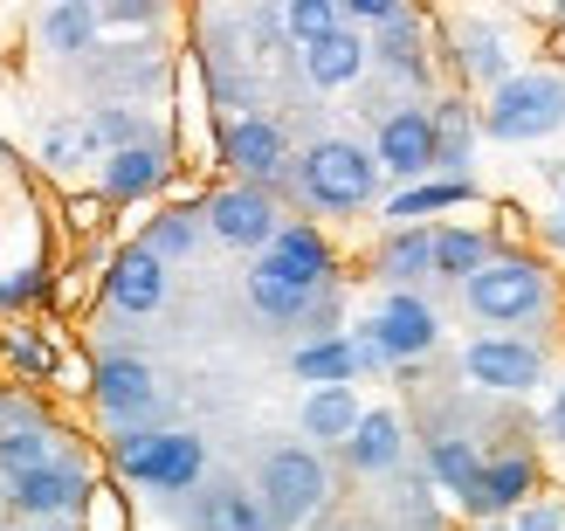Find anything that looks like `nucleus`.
<instances>
[{
    "label": "nucleus",
    "mask_w": 565,
    "mask_h": 531,
    "mask_svg": "<svg viewBox=\"0 0 565 531\" xmlns=\"http://www.w3.org/2000/svg\"><path fill=\"white\" fill-rule=\"evenodd\" d=\"M173 180V146L166 138H152V146H131V152H110L97 166V193L110 208H125V201H152V193Z\"/></svg>",
    "instance_id": "14"
},
{
    "label": "nucleus",
    "mask_w": 565,
    "mask_h": 531,
    "mask_svg": "<svg viewBox=\"0 0 565 531\" xmlns=\"http://www.w3.org/2000/svg\"><path fill=\"white\" fill-rule=\"evenodd\" d=\"M428 477L462 505V497L476 490V477H483V456H476V442H469V435H435V442H428Z\"/></svg>",
    "instance_id": "28"
},
{
    "label": "nucleus",
    "mask_w": 565,
    "mask_h": 531,
    "mask_svg": "<svg viewBox=\"0 0 565 531\" xmlns=\"http://www.w3.org/2000/svg\"><path fill=\"white\" fill-rule=\"evenodd\" d=\"M83 131H90V146L110 159V152H131V146H152V125L138 118L131 104H104V110H90L83 118Z\"/></svg>",
    "instance_id": "31"
},
{
    "label": "nucleus",
    "mask_w": 565,
    "mask_h": 531,
    "mask_svg": "<svg viewBox=\"0 0 565 531\" xmlns=\"http://www.w3.org/2000/svg\"><path fill=\"white\" fill-rule=\"evenodd\" d=\"M297 422H303V442H310V449H318V442H338V449H345L352 428L365 422V407H359L352 386H310L303 407H297Z\"/></svg>",
    "instance_id": "18"
},
{
    "label": "nucleus",
    "mask_w": 565,
    "mask_h": 531,
    "mask_svg": "<svg viewBox=\"0 0 565 531\" xmlns=\"http://www.w3.org/2000/svg\"><path fill=\"white\" fill-rule=\"evenodd\" d=\"M55 284H49V263H28L14 276H0V311H28V304H42Z\"/></svg>",
    "instance_id": "36"
},
{
    "label": "nucleus",
    "mask_w": 565,
    "mask_h": 531,
    "mask_svg": "<svg viewBox=\"0 0 565 531\" xmlns=\"http://www.w3.org/2000/svg\"><path fill=\"white\" fill-rule=\"evenodd\" d=\"M338 28H345V8H338V0H290V8H282V35L297 42V55H303L310 42L338 35Z\"/></svg>",
    "instance_id": "34"
},
{
    "label": "nucleus",
    "mask_w": 565,
    "mask_h": 531,
    "mask_svg": "<svg viewBox=\"0 0 565 531\" xmlns=\"http://www.w3.org/2000/svg\"><path fill=\"white\" fill-rule=\"evenodd\" d=\"M248 304H256L263 318H276V325H303L318 297L297 290V284H290V276H282L269 256H256V263H248Z\"/></svg>",
    "instance_id": "24"
},
{
    "label": "nucleus",
    "mask_w": 565,
    "mask_h": 531,
    "mask_svg": "<svg viewBox=\"0 0 565 531\" xmlns=\"http://www.w3.org/2000/svg\"><path fill=\"white\" fill-rule=\"evenodd\" d=\"M97 146H90V131L83 125H55L49 138H42V166H55V173H70V166H83Z\"/></svg>",
    "instance_id": "37"
},
{
    "label": "nucleus",
    "mask_w": 565,
    "mask_h": 531,
    "mask_svg": "<svg viewBox=\"0 0 565 531\" xmlns=\"http://www.w3.org/2000/svg\"><path fill=\"white\" fill-rule=\"evenodd\" d=\"M297 187L318 214H359L380 201V159L359 138H318L297 159Z\"/></svg>",
    "instance_id": "1"
},
{
    "label": "nucleus",
    "mask_w": 565,
    "mask_h": 531,
    "mask_svg": "<svg viewBox=\"0 0 565 531\" xmlns=\"http://www.w3.org/2000/svg\"><path fill=\"white\" fill-rule=\"evenodd\" d=\"M104 35V8L97 0H55V8L42 14V42L55 55H90Z\"/></svg>",
    "instance_id": "25"
},
{
    "label": "nucleus",
    "mask_w": 565,
    "mask_h": 531,
    "mask_svg": "<svg viewBox=\"0 0 565 531\" xmlns=\"http://www.w3.org/2000/svg\"><path fill=\"white\" fill-rule=\"evenodd\" d=\"M159 435H166V428H118V435H110V442H104L110 477L146 490V469H152V456H159Z\"/></svg>",
    "instance_id": "32"
},
{
    "label": "nucleus",
    "mask_w": 565,
    "mask_h": 531,
    "mask_svg": "<svg viewBox=\"0 0 565 531\" xmlns=\"http://www.w3.org/2000/svg\"><path fill=\"white\" fill-rule=\"evenodd\" d=\"M221 166H228L242 187H276L282 173H290V138H282L276 118L242 110V118L221 125Z\"/></svg>",
    "instance_id": "9"
},
{
    "label": "nucleus",
    "mask_w": 565,
    "mask_h": 531,
    "mask_svg": "<svg viewBox=\"0 0 565 531\" xmlns=\"http://www.w3.org/2000/svg\"><path fill=\"white\" fill-rule=\"evenodd\" d=\"M359 339V359L365 367H414V359H428L441 346V318L428 297L414 290H386L373 311H365V325L352 331Z\"/></svg>",
    "instance_id": "2"
},
{
    "label": "nucleus",
    "mask_w": 565,
    "mask_h": 531,
    "mask_svg": "<svg viewBox=\"0 0 565 531\" xmlns=\"http://www.w3.org/2000/svg\"><path fill=\"white\" fill-rule=\"evenodd\" d=\"M90 407L110 422V435H118V428H152V407H159L152 367L131 359V352H104L90 367Z\"/></svg>",
    "instance_id": "7"
},
{
    "label": "nucleus",
    "mask_w": 565,
    "mask_h": 531,
    "mask_svg": "<svg viewBox=\"0 0 565 531\" xmlns=\"http://www.w3.org/2000/svg\"><path fill=\"white\" fill-rule=\"evenodd\" d=\"M373 159H380V173H393L401 187L435 180V166H441V146H435V110H420V104L386 110L380 131H373Z\"/></svg>",
    "instance_id": "8"
},
{
    "label": "nucleus",
    "mask_w": 565,
    "mask_h": 531,
    "mask_svg": "<svg viewBox=\"0 0 565 531\" xmlns=\"http://www.w3.org/2000/svg\"><path fill=\"white\" fill-rule=\"evenodd\" d=\"M407 8H393V0H345V28L352 21H365V28H393Z\"/></svg>",
    "instance_id": "40"
},
{
    "label": "nucleus",
    "mask_w": 565,
    "mask_h": 531,
    "mask_svg": "<svg viewBox=\"0 0 565 531\" xmlns=\"http://www.w3.org/2000/svg\"><path fill=\"white\" fill-rule=\"evenodd\" d=\"M558 28H565V0H558Z\"/></svg>",
    "instance_id": "45"
},
{
    "label": "nucleus",
    "mask_w": 565,
    "mask_h": 531,
    "mask_svg": "<svg viewBox=\"0 0 565 531\" xmlns=\"http://www.w3.org/2000/svg\"><path fill=\"white\" fill-rule=\"evenodd\" d=\"M497 263V242L483 229H435V276H448V284H469L476 269H490Z\"/></svg>",
    "instance_id": "27"
},
{
    "label": "nucleus",
    "mask_w": 565,
    "mask_h": 531,
    "mask_svg": "<svg viewBox=\"0 0 565 531\" xmlns=\"http://www.w3.org/2000/svg\"><path fill=\"white\" fill-rule=\"evenodd\" d=\"M558 125H565V76L552 70H518L483 104V131L497 146H531V138H552Z\"/></svg>",
    "instance_id": "5"
},
{
    "label": "nucleus",
    "mask_w": 565,
    "mask_h": 531,
    "mask_svg": "<svg viewBox=\"0 0 565 531\" xmlns=\"http://www.w3.org/2000/svg\"><path fill=\"white\" fill-rule=\"evenodd\" d=\"M201 469H207V442L186 435V428H166V435H159V456H152V469H146V490L180 497V490L201 484Z\"/></svg>",
    "instance_id": "21"
},
{
    "label": "nucleus",
    "mask_w": 565,
    "mask_h": 531,
    "mask_svg": "<svg viewBox=\"0 0 565 531\" xmlns=\"http://www.w3.org/2000/svg\"><path fill=\"white\" fill-rule=\"evenodd\" d=\"M201 214H207V235L228 242V248H242L248 263H256L263 248L282 235V214H276V193H269V187L228 180V187H214L207 201H201Z\"/></svg>",
    "instance_id": "6"
},
{
    "label": "nucleus",
    "mask_w": 565,
    "mask_h": 531,
    "mask_svg": "<svg viewBox=\"0 0 565 531\" xmlns=\"http://www.w3.org/2000/svg\"><path fill=\"white\" fill-rule=\"evenodd\" d=\"M483 531H511V524H483Z\"/></svg>",
    "instance_id": "47"
},
{
    "label": "nucleus",
    "mask_w": 565,
    "mask_h": 531,
    "mask_svg": "<svg viewBox=\"0 0 565 531\" xmlns=\"http://www.w3.org/2000/svg\"><path fill=\"white\" fill-rule=\"evenodd\" d=\"M469 131H476V110L462 97H441L435 104V146H441V166H469Z\"/></svg>",
    "instance_id": "35"
},
{
    "label": "nucleus",
    "mask_w": 565,
    "mask_h": 531,
    "mask_svg": "<svg viewBox=\"0 0 565 531\" xmlns=\"http://www.w3.org/2000/svg\"><path fill=\"white\" fill-rule=\"evenodd\" d=\"M359 339H345V331H331V339H303L297 352H290V373L303 380V386H352L359 380Z\"/></svg>",
    "instance_id": "20"
},
{
    "label": "nucleus",
    "mask_w": 565,
    "mask_h": 531,
    "mask_svg": "<svg viewBox=\"0 0 565 531\" xmlns=\"http://www.w3.org/2000/svg\"><path fill=\"white\" fill-rule=\"evenodd\" d=\"M373 55L393 70V76H407V83H428V28H420L414 14H401L393 28H380V42Z\"/></svg>",
    "instance_id": "29"
},
{
    "label": "nucleus",
    "mask_w": 565,
    "mask_h": 531,
    "mask_svg": "<svg viewBox=\"0 0 565 531\" xmlns=\"http://www.w3.org/2000/svg\"><path fill=\"white\" fill-rule=\"evenodd\" d=\"M558 55H565V28H558Z\"/></svg>",
    "instance_id": "46"
},
{
    "label": "nucleus",
    "mask_w": 565,
    "mask_h": 531,
    "mask_svg": "<svg viewBox=\"0 0 565 531\" xmlns=\"http://www.w3.org/2000/svg\"><path fill=\"white\" fill-rule=\"evenodd\" d=\"M552 435L565 442V386H558V401H552Z\"/></svg>",
    "instance_id": "43"
},
{
    "label": "nucleus",
    "mask_w": 565,
    "mask_h": 531,
    "mask_svg": "<svg viewBox=\"0 0 565 531\" xmlns=\"http://www.w3.org/2000/svg\"><path fill=\"white\" fill-rule=\"evenodd\" d=\"M469 201H476V180H420V187H401L380 214H386V229H420L428 214L469 208Z\"/></svg>",
    "instance_id": "22"
},
{
    "label": "nucleus",
    "mask_w": 565,
    "mask_h": 531,
    "mask_svg": "<svg viewBox=\"0 0 565 531\" xmlns=\"http://www.w3.org/2000/svg\"><path fill=\"white\" fill-rule=\"evenodd\" d=\"M365 63H373V42H365L359 28H338V35L303 49V76L318 83V91H352V83L365 76Z\"/></svg>",
    "instance_id": "16"
},
{
    "label": "nucleus",
    "mask_w": 565,
    "mask_h": 531,
    "mask_svg": "<svg viewBox=\"0 0 565 531\" xmlns=\"http://www.w3.org/2000/svg\"><path fill=\"white\" fill-rule=\"evenodd\" d=\"M104 304L118 318H152L166 304V263L152 256L146 242H125L118 256L104 263Z\"/></svg>",
    "instance_id": "11"
},
{
    "label": "nucleus",
    "mask_w": 565,
    "mask_h": 531,
    "mask_svg": "<svg viewBox=\"0 0 565 531\" xmlns=\"http://www.w3.org/2000/svg\"><path fill=\"white\" fill-rule=\"evenodd\" d=\"M159 8L152 0H104V28H152Z\"/></svg>",
    "instance_id": "39"
},
{
    "label": "nucleus",
    "mask_w": 565,
    "mask_h": 531,
    "mask_svg": "<svg viewBox=\"0 0 565 531\" xmlns=\"http://www.w3.org/2000/svg\"><path fill=\"white\" fill-rule=\"evenodd\" d=\"M524 505H539V463L531 456H483V477H476V490L462 497V511L469 518H518Z\"/></svg>",
    "instance_id": "12"
},
{
    "label": "nucleus",
    "mask_w": 565,
    "mask_h": 531,
    "mask_svg": "<svg viewBox=\"0 0 565 531\" xmlns=\"http://www.w3.org/2000/svg\"><path fill=\"white\" fill-rule=\"evenodd\" d=\"M104 208H110L104 193H97V201H70V229H76V235H97V229H104Z\"/></svg>",
    "instance_id": "42"
},
{
    "label": "nucleus",
    "mask_w": 565,
    "mask_h": 531,
    "mask_svg": "<svg viewBox=\"0 0 565 531\" xmlns=\"http://www.w3.org/2000/svg\"><path fill=\"white\" fill-rule=\"evenodd\" d=\"M193 531H276V524H269L256 490L214 484V490H201V505H193Z\"/></svg>",
    "instance_id": "23"
},
{
    "label": "nucleus",
    "mask_w": 565,
    "mask_h": 531,
    "mask_svg": "<svg viewBox=\"0 0 565 531\" xmlns=\"http://www.w3.org/2000/svg\"><path fill=\"white\" fill-rule=\"evenodd\" d=\"M263 511L276 531H303V524H318L324 505H331V469L318 449H303V442H290V449H269L263 456Z\"/></svg>",
    "instance_id": "3"
},
{
    "label": "nucleus",
    "mask_w": 565,
    "mask_h": 531,
    "mask_svg": "<svg viewBox=\"0 0 565 531\" xmlns=\"http://www.w3.org/2000/svg\"><path fill=\"white\" fill-rule=\"evenodd\" d=\"M76 518H83V531H125V497L110 490V484H97L90 505H83Z\"/></svg>",
    "instance_id": "38"
},
{
    "label": "nucleus",
    "mask_w": 565,
    "mask_h": 531,
    "mask_svg": "<svg viewBox=\"0 0 565 531\" xmlns=\"http://www.w3.org/2000/svg\"><path fill=\"white\" fill-rule=\"evenodd\" d=\"M565 524V511L552 505V497H539V505H524L518 518H511V531H558Z\"/></svg>",
    "instance_id": "41"
},
{
    "label": "nucleus",
    "mask_w": 565,
    "mask_h": 531,
    "mask_svg": "<svg viewBox=\"0 0 565 531\" xmlns=\"http://www.w3.org/2000/svg\"><path fill=\"white\" fill-rule=\"evenodd\" d=\"M49 463H63L55 456V435L42 428V422H14V428H0V477H35V469H49Z\"/></svg>",
    "instance_id": "30"
},
{
    "label": "nucleus",
    "mask_w": 565,
    "mask_h": 531,
    "mask_svg": "<svg viewBox=\"0 0 565 531\" xmlns=\"http://www.w3.org/2000/svg\"><path fill=\"white\" fill-rule=\"evenodd\" d=\"M373 269L386 290H414L420 276H435V229H386Z\"/></svg>",
    "instance_id": "19"
},
{
    "label": "nucleus",
    "mask_w": 565,
    "mask_h": 531,
    "mask_svg": "<svg viewBox=\"0 0 565 531\" xmlns=\"http://www.w3.org/2000/svg\"><path fill=\"white\" fill-rule=\"evenodd\" d=\"M401 456H407L401 414H393V407H365V422L345 442V463L359 469V477H386V469H401Z\"/></svg>",
    "instance_id": "17"
},
{
    "label": "nucleus",
    "mask_w": 565,
    "mask_h": 531,
    "mask_svg": "<svg viewBox=\"0 0 565 531\" xmlns=\"http://www.w3.org/2000/svg\"><path fill=\"white\" fill-rule=\"evenodd\" d=\"M263 256L290 276L297 290H310V297H324V290L338 284V256H331V242L310 229V221H282V235L263 248Z\"/></svg>",
    "instance_id": "15"
},
{
    "label": "nucleus",
    "mask_w": 565,
    "mask_h": 531,
    "mask_svg": "<svg viewBox=\"0 0 565 531\" xmlns=\"http://www.w3.org/2000/svg\"><path fill=\"white\" fill-rule=\"evenodd\" d=\"M558 221H565V173H558Z\"/></svg>",
    "instance_id": "44"
},
{
    "label": "nucleus",
    "mask_w": 565,
    "mask_h": 531,
    "mask_svg": "<svg viewBox=\"0 0 565 531\" xmlns=\"http://www.w3.org/2000/svg\"><path fill=\"white\" fill-rule=\"evenodd\" d=\"M201 235H207V214L186 201V208H159V214L146 221V235H138V242H146L166 269H173V263H186L193 248H201Z\"/></svg>",
    "instance_id": "26"
},
{
    "label": "nucleus",
    "mask_w": 565,
    "mask_h": 531,
    "mask_svg": "<svg viewBox=\"0 0 565 531\" xmlns=\"http://www.w3.org/2000/svg\"><path fill=\"white\" fill-rule=\"evenodd\" d=\"M462 373H469V386H483V394H531V386L545 380V352L490 331V339L462 346Z\"/></svg>",
    "instance_id": "10"
},
{
    "label": "nucleus",
    "mask_w": 565,
    "mask_h": 531,
    "mask_svg": "<svg viewBox=\"0 0 565 531\" xmlns=\"http://www.w3.org/2000/svg\"><path fill=\"white\" fill-rule=\"evenodd\" d=\"M90 477H83V463H49V469H35V477H14L8 484V511L14 518H70V511H83L90 505Z\"/></svg>",
    "instance_id": "13"
},
{
    "label": "nucleus",
    "mask_w": 565,
    "mask_h": 531,
    "mask_svg": "<svg viewBox=\"0 0 565 531\" xmlns=\"http://www.w3.org/2000/svg\"><path fill=\"white\" fill-rule=\"evenodd\" d=\"M462 297H469V311L483 325H531L552 304V269L539 256H511V248H497V263L476 269L462 284Z\"/></svg>",
    "instance_id": "4"
},
{
    "label": "nucleus",
    "mask_w": 565,
    "mask_h": 531,
    "mask_svg": "<svg viewBox=\"0 0 565 531\" xmlns=\"http://www.w3.org/2000/svg\"><path fill=\"white\" fill-rule=\"evenodd\" d=\"M0 352H8V367L21 380H55V373H63V367H55L49 331H35V325H0Z\"/></svg>",
    "instance_id": "33"
}]
</instances>
